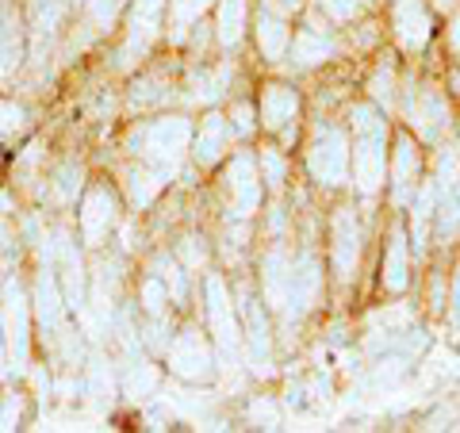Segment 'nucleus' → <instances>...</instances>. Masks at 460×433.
<instances>
[{"instance_id":"nucleus-1","label":"nucleus","mask_w":460,"mask_h":433,"mask_svg":"<svg viewBox=\"0 0 460 433\" xmlns=\"http://www.w3.org/2000/svg\"><path fill=\"white\" fill-rule=\"evenodd\" d=\"M399 23H402V35H407L411 42L426 39V16H422L419 0H399Z\"/></svg>"},{"instance_id":"nucleus-2","label":"nucleus","mask_w":460,"mask_h":433,"mask_svg":"<svg viewBox=\"0 0 460 433\" xmlns=\"http://www.w3.org/2000/svg\"><path fill=\"white\" fill-rule=\"evenodd\" d=\"M223 23H230L223 35L234 39L238 35V23H242V0H226V4H223Z\"/></svg>"},{"instance_id":"nucleus-3","label":"nucleus","mask_w":460,"mask_h":433,"mask_svg":"<svg viewBox=\"0 0 460 433\" xmlns=\"http://www.w3.org/2000/svg\"><path fill=\"white\" fill-rule=\"evenodd\" d=\"M115 4H119V0H93V8H96V16H100V20H111Z\"/></svg>"},{"instance_id":"nucleus-4","label":"nucleus","mask_w":460,"mask_h":433,"mask_svg":"<svg viewBox=\"0 0 460 433\" xmlns=\"http://www.w3.org/2000/svg\"><path fill=\"white\" fill-rule=\"evenodd\" d=\"M288 4H296V0H288Z\"/></svg>"}]
</instances>
